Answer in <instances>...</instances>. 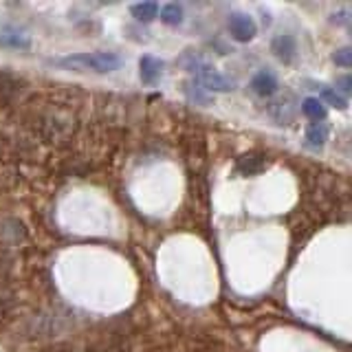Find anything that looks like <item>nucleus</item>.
<instances>
[{
	"mask_svg": "<svg viewBox=\"0 0 352 352\" xmlns=\"http://www.w3.org/2000/svg\"><path fill=\"white\" fill-rule=\"evenodd\" d=\"M58 66L69 71H91V73H113L124 66V58L113 51H95V53H73L58 60Z\"/></svg>",
	"mask_w": 352,
	"mask_h": 352,
	"instance_id": "f257e3e1",
	"label": "nucleus"
},
{
	"mask_svg": "<svg viewBox=\"0 0 352 352\" xmlns=\"http://www.w3.org/2000/svg\"><path fill=\"white\" fill-rule=\"evenodd\" d=\"M196 77H198V84H201L203 88H207V91H218V93L234 91L231 80H227L225 75H220L216 69H212V66H198Z\"/></svg>",
	"mask_w": 352,
	"mask_h": 352,
	"instance_id": "f03ea898",
	"label": "nucleus"
},
{
	"mask_svg": "<svg viewBox=\"0 0 352 352\" xmlns=\"http://www.w3.org/2000/svg\"><path fill=\"white\" fill-rule=\"evenodd\" d=\"M0 49H7V51H27V49H31L29 33L14 27V25L0 27Z\"/></svg>",
	"mask_w": 352,
	"mask_h": 352,
	"instance_id": "7ed1b4c3",
	"label": "nucleus"
},
{
	"mask_svg": "<svg viewBox=\"0 0 352 352\" xmlns=\"http://www.w3.org/2000/svg\"><path fill=\"white\" fill-rule=\"evenodd\" d=\"M229 31L238 42H251L256 38V22L247 14H231L229 18Z\"/></svg>",
	"mask_w": 352,
	"mask_h": 352,
	"instance_id": "20e7f679",
	"label": "nucleus"
},
{
	"mask_svg": "<svg viewBox=\"0 0 352 352\" xmlns=\"http://www.w3.org/2000/svg\"><path fill=\"white\" fill-rule=\"evenodd\" d=\"M139 75L143 84H157L163 75V62L154 55H143L139 62Z\"/></svg>",
	"mask_w": 352,
	"mask_h": 352,
	"instance_id": "39448f33",
	"label": "nucleus"
},
{
	"mask_svg": "<svg viewBox=\"0 0 352 352\" xmlns=\"http://www.w3.org/2000/svg\"><path fill=\"white\" fill-rule=\"evenodd\" d=\"M251 86H253V91H256L258 95L269 97V95H273L275 91H278V80L273 77V73H269V71H260L256 77H253Z\"/></svg>",
	"mask_w": 352,
	"mask_h": 352,
	"instance_id": "423d86ee",
	"label": "nucleus"
},
{
	"mask_svg": "<svg viewBox=\"0 0 352 352\" xmlns=\"http://www.w3.org/2000/svg\"><path fill=\"white\" fill-rule=\"evenodd\" d=\"M130 14L132 18H135L137 22H143V25H148V22H152L154 18L159 16V5L152 3V0H143V3H135L130 7Z\"/></svg>",
	"mask_w": 352,
	"mask_h": 352,
	"instance_id": "0eeeda50",
	"label": "nucleus"
},
{
	"mask_svg": "<svg viewBox=\"0 0 352 352\" xmlns=\"http://www.w3.org/2000/svg\"><path fill=\"white\" fill-rule=\"evenodd\" d=\"M271 47H273V53L278 55L282 62H286V64H289L295 58V40L291 36H278V38H273Z\"/></svg>",
	"mask_w": 352,
	"mask_h": 352,
	"instance_id": "6e6552de",
	"label": "nucleus"
},
{
	"mask_svg": "<svg viewBox=\"0 0 352 352\" xmlns=\"http://www.w3.org/2000/svg\"><path fill=\"white\" fill-rule=\"evenodd\" d=\"M238 170L242 176H256L258 172L264 170V157L262 154H245L238 161Z\"/></svg>",
	"mask_w": 352,
	"mask_h": 352,
	"instance_id": "1a4fd4ad",
	"label": "nucleus"
},
{
	"mask_svg": "<svg viewBox=\"0 0 352 352\" xmlns=\"http://www.w3.org/2000/svg\"><path fill=\"white\" fill-rule=\"evenodd\" d=\"M306 139L311 146L319 148V146H324L326 139H328V126L324 124V121H315V124L308 126L306 130Z\"/></svg>",
	"mask_w": 352,
	"mask_h": 352,
	"instance_id": "9d476101",
	"label": "nucleus"
},
{
	"mask_svg": "<svg viewBox=\"0 0 352 352\" xmlns=\"http://www.w3.org/2000/svg\"><path fill=\"white\" fill-rule=\"evenodd\" d=\"M161 20L168 27H179L183 22V7L179 3H168L161 11Z\"/></svg>",
	"mask_w": 352,
	"mask_h": 352,
	"instance_id": "9b49d317",
	"label": "nucleus"
},
{
	"mask_svg": "<svg viewBox=\"0 0 352 352\" xmlns=\"http://www.w3.org/2000/svg\"><path fill=\"white\" fill-rule=\"evenodd\" d=\"M302 110H304V115H306L308 119H313V121H322V119H326V106H324L322 102H319V99H315V97L304 99Z\"/></svg>",
	"mask_w": 352,
	"mask_h": 352,
	"instance_id": "f8f14e48",
	"label": "nucleus"
},
{
	"mask_svg": "<svg viewBox=\"0 0 352 352\" xmlns=\"http://www.w3.org/2000/svg\"><path fill=\"white\" fill-rule=\"evenodd\" d=\"M333 62L337 66H341V69H352V49H339L333 53Z\"/></svg>",
	"mask_w": 352,
	"mask_h": 352,
	"instance_id": "ddd939ff",
	"label": "nucleus"
},
{
	"mask_svg": "<svg viewBox=\"0 0 352 352\" xmlns=\"http://www.w3.org/2000/svg\"><path fill=\"white\" fill-rule=\"evenodd\" d=\"M322 97L326 99V102L330 104V106H333V108H346V99L344 97H341V95H337L335 91H333V88H324V91H322Z\"/></svg>",
	"mask_w": 352,
	"mask_h": 352,
	"instance_id": "4468645a",
	"label": "nucleus"
},
{
	"mask_svg": "<svg viewBox=\"0 0 352 352\" xmlns=\"http://www.w3.org/2000/svg\"><path fill=\"white\" fill-rule=\"evenodd\" d=\"M339 91H344L346 95H352V75H346V77H339Z\"/></svg>",
	"mask_w": 352,
	"mask_h": 352,
	"instance_id": "2eb2a0df",
	"label": "nucleus"
}]
</instances>
